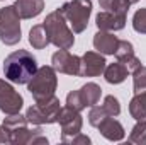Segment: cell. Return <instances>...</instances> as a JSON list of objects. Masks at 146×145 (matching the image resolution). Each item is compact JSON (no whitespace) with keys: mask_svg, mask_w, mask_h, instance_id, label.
Segmentation results:
<instances>
[{"mask_svg":"<svg viewBox=\"0 0 146 145\" xmlns=\"http://www.w3.org/2000/svg\"><path fill=\"white\" fill-rule=\"evenodd\" d=\"M36 72H37L36 58L26 50H17V51L10 53L3 62L5 79L14 82V84H27L34 77Z\"/></svg>","mask_w":146,"mask_h":145,"instance_id":"obj_1","label":"cell"},{"mask_svg":"<svg viewBox=\"0 0 146 145\" xmlns=\"http://www.w3.org/2000/svg\"><path fill=\"white\" fill-rule=\"evenodd\" d=\"M42 26L46 28L48 31V36H49V43H53L56 48L60 50H70L75 43V36H73V31L68 28V22L66 19L63 17V14L58 10L51 12L46 15Z\"/></svg>","mask_w":146,"mask_h":145,"instance_id":"obj_2","label":"cell"},{"mask_svg":"<svg viewBox=\"0 0 146 145\" xmlns=\"http://www.w3.org/2000/svg\"><path fill=\"white\" fill-rule=\"evenodd\" d=\"M56 70L53 67H41L37 68V72L34 73V77L27 82V91L33 94V97L36 101H44L54 96L56 91Z\"/></svg>","mask_w":146,"mask_h":145,"instance_id":"obj_3","label":"cell"},{"mask_svg":"<svg viewBox=\"0 0 146 145\" xmlns=\"http://www.w3.org/2000/svg\"><path fill=\"white\" fill-rule=\"evenodd\" d=\"M60 12L70 24L73 33H83L88 26V17L92 14V0H72L60 7Z\"/></svg>","mask_w":146,"mask_h":145,"instance_id":"obj_4","label":"cell"},{"mask_svg":"<svg viewBox=\"0 0 146 145\" xmlns=\"http://www.w3.org/2000/svg\"><path fill=\"white\" fill-rule=\"evenodd\" d=\"M60 111H61L60 99L53 96L44 101H36V104H33L27 109L26 119H27V123H33V125H42V123L51 125V123L58 121Z\"/></svg>","mask_w":146,"mask_h":145,"instance_id":"obj_5","label":"cell"},{"mask_svg":"<svg viewBox=\"0 0 146 145\" xmlns=\"http://www.w3.org/2000/svg\"><path fill=\"white\" fill-rule=\"evenodd\" d=\"M21 15L17 14L14 5L0 9V41L14 46L21 41Z\"/></svg>","mask_w":146,"mask_h":145,"instance_id":"obj_6","label":"cell"},{"mask_svg":"<svg viewBox=\"0 0 146 145\" xmlns=\"http://www.w3.org/2000/svg\"><path fill=\"white\" fill-rule=\"evenodd\" d=\"M100 94H102V89L94 84V82H88L85 84L82 89L78 91H73L66 96V106L76 109V111H82L85 109L87 106H95L100 99Z\"/></svg>","mask_w":146,"mask_h":145,"instance_id":"obj_7","label":"cell"},{"mask_svg":"<svg viewBox=\"0 0 146 145\" xmlns=\"http://www.w3.org/2000/svg\"><path fill=\"white\" fill-rule=\"evenodd\" d=\"M56 123H60L61 125V130H63L61 140L68 144L70 138H73L75 135H78L80 130H82V116H80V111L70 108V106L61 108Z\"/></svg>","mask_w":146,"mask_h":145,"instance_id":"obj_8","label":"cell"},{"mask_svg":"<svg viewBox=\"0 0 146 145\" xmlns=\"http://www.w3.org/2000/svg\"><path fill=\"white\" fill-rule=\"evenodd\" d=\"M22 104H24L22 96L15 92V89L10 84L0 80V111H3L5 114H15L21 111Z\"/></svg>","mask_w":146,"mask_h":145,"instance_id":"obj_9","label":"cell"},{"mask_svg":"<svg viewBox=\"0 0 146 145\" xmlns=\"http://www.w3.org/2000/svg\"><path fill=\"white\" fill-rule=\"evenodd\" d=\"M51 67L60 73L80 75V56L72 55L68 50H60L51 56Z\"/></svg>","mask_w":146,"mask_h":145,"instance_id":"obj_10","label":"cell"},{"mask_svg":"<svg viewBox=\"0 0 146 145\" xmlns=\"http://www.w3.org/2000/svg\"><path fill=\"white\" fill-rule=\"evenodd\" d=\"M106 58L102 53L87 51L80 58V77H97L106 70Z\"/></svg>","mask_w":146,"mask_h":145,"instance_id":"obj_11","label":"cell"},{"mask_svg":"<svg viewBox=\"0 0 146 145\" xmlns=\"http://www.w3.org/2000/svg\"><path fill=\"white\" fill-rule=\"evenodd\" d=\"M114 55H115L117 62H121V63L127 68V72H134L136 68L141 67L139 58L134 55L133 43H129V41H121V39H119V44H117V50H115Z\"/></svg>","mask_w":146,"mask_h":145,"instance_id":"obj_12","label":"cell"},{"mask_svg":"<svg viewBox=\"0 0 146 145\" xmlns=\"http://www.w3.org/2000/svg\"><path fill=\"white\" fill-rule=\"evenodd\" d=\"M99 31H121L126 26V15H117L109 10H102L95 17Z\"/></svg>","mask_w":146,"mask_h":145,"instance_id":"obj_13","label":"cell"},{"mask_svg":"<svg viewBox=\"0 0 146 145\" xmlns=\"http://www.w3.org/2000/svg\"><path fill=\"white\" fill-rule=\"evenodd\" d=\"M117 44H119V39L110 31H99L94 36V46L102 55H114L117 50Z\"/></svg>","mask_w":146,"mask_h":145,"instance_id":"obj_14","label":"cell"},{"mask_svg":"<svg viewBox=\"0 0 146 145\" xmlns=\"http://www.w3.org/2000/svg\"><path fill=\"white\" fill-rule=\"evenodd\" d=\"M97 128H99V132H100L107 140H110V142H119V140L124 138V128H122V125H121L117 119H114V116L106 118Z\"/></svg>","mask_w":146,"mask_h":145,"instance_id":"obj_15","label":"cell"},{"mask_svg":"<svg viewBox=\"0 0 146 145\" xmlns=\"http://www.w3.org/2000/svg\"><path fill=\"white\" fill-rule=\"evenodd\" d=\"M14 7L21 15V19H31L42 12L44 0H15Z\"/></svg>","mask_w":146,"mask_h":145,"instance_id":"obj_16","label":"cell"},{"mask_svg":"<svg viewBox=\"0 0 146 145\" xmlns=\"http://www.w3.org/2000/svg\"><path fill=\"white\" fill-rule=\"evenodd\" d=\"M127 68L121 63V62H115V63H110L106 65V70H104V77L109 84H121L126 80L127 77Z\"/></svg>","mask_w":146,"mask_h":145,"instance_id":"obj_17","label":"cell"},{"mask_svg":"<svg viewBox=\"0 0 146 145\" xmlns=\"http://www.w3.org/2000/svg\"><path fill=\"white\" fill-rule=\"evenodd\" d=\"M129 113L136 121H146V91L136 94L129 103Z\"/></svg>","mask_w":146,"mask_h":145,"instance_id":"obj_18","label":"cell"},{"mask_svg":"<svg viewBox=\"0 0 146 145\" xmlns=\"http://www.w3.org/2000/svg\"><path fill=\"white\" fill-rule=\"evenodd\" d=\"M29 43L33 44V48L36 50H42L49 44V36H48V31L42 24H37L34 26L31 31H29Z\"/></svg>","mask_w":146,"mask_h":145,"instance_id":"obj_19","label":"cell"},{"mask_svg":"<svg viewBox=\"0 0 146 145\" xmlns=\"http://www.w3.org/2000/svg\"><path fill=\"white\" fill-rule=\"evenodd\" d=\"M99 3L104 10L114 12L117 15H126L129 10V5H131L127 0H99Z\"/></svg>","mask_w":146,"mask_h":145,"instance_id":"obj_20","label":"cell"},{"mask_svg":"<svg viewBox=\"0 0 146 145\" xmlns=\"http://www.w3.org/2000/svg\"><path fill=\"white\" fill-rule=\"evenodd\" d=\"M133 87L136 94L146 91V67H139L133 72Z\"/></svg>","mask_w":146,"mask_h":145,"instance_id":"obj_21","label":"cell"},{"mask_svg":"<svg viewBox=\"0 0 146 145\" xmlns=\"http://www.w3.org/2000/svg\"><path fill=\"white\" fill-rule=\"evenodd\" d=\"M129 142L133 144H146V121H138L129 135Z\"/></svg>","mask_w":146,"mask_h":145,"instance_id":"obj_22","label":"cell"},{"mask_svg":"<svg viewBox=\"0 0 146 145\" xmlns=\"http://www.w3.org/2000/svg\"><path fill=\"white\" fill-rule=\"evenodd\" d=\"M106 118H109V114L106 113V109L102 108V106H92L90 109V113H88V123L92 125V126H99Z\"/></svg>","mask_w":146,"mask_h":145,"instance_id":"obj_23","label":"cell"},{"mask_svg":"<svg viewBox=\"0 0 146 145\" xmlns=\"http://www.w3.org/2000/svg\"><path fill=\"white\" fill-rule=\"evenodd\" d=\"M133 28L136 33L146 34V9H139L133 17Z\"/></svg>","mask_w":146,"mask_h":145,"instance_id":"obj_24","label":"cell"},{"mask_svg":"<svg viewBox=\"0 0 146 145\" xmlns=\"http://www.w3.org/2000/svg\"><path fill=\"white\" fill-rule=\"evenodd\" d=\"M102 108L106 109V113L109 116H119V113H121V104L114 96H106Z\"/></svg>","mask_w":146,"mask_h":145,"instance_id":"obj_25","label":"cell"},{"mask_svg":"<svg viewBox=\"0 0 146 145\" xmlns=\"http://www.w3.org/2000/svg\"><path fill=\"white\" fill-rule=\"evenodd\" d=\"M68 144H90V138L88 137H85V135H75L73 138H70V142Z\"/></svg>","mask_w":146,"mask_h":145,"instance_id":"obj_26","label":"cell"},{"mask_svg":"<svg viewBox=\"0 0 146 145\" xmlns=\"http://www.w3.org/2000/svg\"><path fill=\"white\" fill-rule=\"evenodd\" d=\"M5 142L10 144V133H9V130L2 125V126H0V144H5Z\"/></svg>","mask_w":146,"mask_h":145,"instance_id":"obj_27","label":"cell"},{"mask_svg":"<svg viewBox=\"0 0 146 145\" xmlns=\"http://www.w3.org/2000/svg\"><path fill=\"white\" fill-rule=\"evenodd\" d=\"M129 3H136V2H139V0H127Z\"/></svg>","mask_w":146,"mask_h":145,"instance_id":"obj_28","label":"cell"}]
</instances>
